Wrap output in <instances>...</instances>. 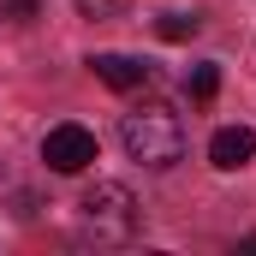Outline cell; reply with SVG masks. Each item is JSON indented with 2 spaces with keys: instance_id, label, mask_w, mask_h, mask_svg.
Masks as SVG:
<instances>
[{
  "instance_id": "cell-6",
  "label": "cell",
  "mask_w": 256,
  "mask_h": 256,
  "mask_svg": "<svg viewBox=\"0 0 256 256\" xmlns=\"http://www.w3.org/2000/svg\"><path fill=\"white\" fill-rule=\"evenodd\" d=\"M196 30H202L196 12H167V18H155V36H161V42H191Z\"/></svg>"
},
{
  "instance_id": "cell-2",
  "label": "cell",
  "mask_w": 256,
  "mask_h": 256,
  "mask_svg": "<svg viewBox=\"0 0 256 256\" xmlns=\"http://www.w3.org/2000/svg\"><path fill=\"white\" fill-rule=\"evenodd\" d=\"M137 226H143V208H137V196H131L126 185L96 179V185L84 191V202H78V232H84L90 244H131Z\"/></svg>"
},
{
  "instance_id": "cell-5",
  "label": "cell",
  "mask_w": 256,
  "mask_h": 256,
  "mask_svg": "<svg viewBox=\"0 0 256 256\" xmlns=\"http://www.w3.org/2000/svg\"><path fill=\"white\" fill-rule=\"evenodd\" d=\"M90 72H96L102 84H114V90H143V84H149V66L131 60V54H96Z\"/></svg>"
},
{
  "instance_id": "cell-3",
  "label": "cell",
  "mask_w": 256,
  "mask_h": 256,
  "mask_svg": "<svg viewBox=\"0 0 256 256\" xmlns=\"http://www.w3.org/2000/svg\"><path fill=\"white\" fill-rule=\"evenodd\" d=\"M42 161L54 167V173H84L90 161H96V131L90 126H54L48 137H42Z\"/></svg>"
},
{
  "instance_id": "cell-7",
  "label": "cell",
  "mask_w": 256,
  "mask_h": 256,
  "mask_svg": "<svg viewBox=\"0 0 256 256\" xmlns=\"http://www.w3.org/2000/svg\"><path fill=\"white\" fill-rule=\"evenodd\" d=\"M185 90H191V102H214V90H220V72H214V66H191Z\"/></svg>"
},
{
  "instance_id": "cell-9",
  "label": "cell",
  "mask_w": 256,
  "mask_h": 256,
  "mask_svg": "<svg viewBox=\"0 0 256 256\" xmlns=\"http://www.w3.org/2000/svg\"><path fill=\"white\" fill-rule=\"evenodd\" d=\"M36 12H42L36 0H0V18H12V24H30Z\"/></svg>"
},
{
  "instance_id": "cell-8",
  "label": "cell",
  "mask_w": 256,
  "mask_h": 256,
  "mask_svg": "<svg viewBox=\"0 0 256 256\" xmlns=\"http://www.w3.org/2000/svg\"><path fill=\"white\" fill-rule=\"evenodd\" d=\"M72 6H78L84 18H96V24H102V18H120V12L131 6V0H72Z\"/></svg>"
},
{
  "instance_id": "cell-1",
  "label": "cell",
  "mask_w": 256,
  "mask_h": 256,
  "mask_svg": "<svg viewBox=\"0 0 256 256\" xmlns=\"http://www.w3.org/2000/svg\"><path fill=\"white\" fill-rule=\"evenodd\" d=\"M120 143L137 167H155L167 173L173 161H185V120L167 108V102H143L120 120Z\"/></svg>"
},
{
  "instance_id": "cell-4",
  "label": "cell",
  "mask_w": 256,
  "mask_h": 256,
  "mask_svg": "<svg viewBox=\"0 0 256 256\" xmlns=\"http://www.w3.org/2000/svg\"><path fill=\"white\" fill-rule=\"evenodd\" d=\"M250 155H256V131L250 126H220L214 137H208V161H214L220 173H238Z\"/></svg>"
}]
</instances>
